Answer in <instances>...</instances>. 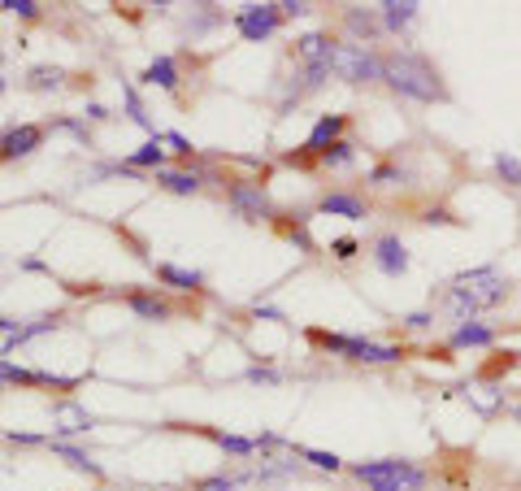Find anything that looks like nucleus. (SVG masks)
Returning a JSON list of instances; mask_svg holds the SVG:
<instances>
[{"label":"nucleus","instance_id":"9","mask_svg":"<svg viewBox=\"0 0 521 491\" xmlns=\"http://www.w3.org/2000/svg\"><path fill=\"white\" fill-rule=\"evenodd\" d=\"M374 266L387 278H400V274L409 270V248H404V239L400 235H382L374 244Z\"/></svg>","mask_w":521,"mask_h":491},{"label":"nucleus","instance_id":"7","mask_svg":"<svg viewBox=\"0 0 521 491\" xmlns=\"http://www.w3.org/2000/svg\"><path fill=\"white\" fill-rule=\"evenodd\" d=\"M278 22H283L278 5H244L234 14V31L248 39V44H261V39H270L278 31Z\"/></svg>","mask_w":521,"mask_h":491},{"label":"nucleus","instance_id":"40","mask_svg":"<svg viewBox=\"0 0 521 491\" xmlns=\"http://www.w3.org/2000/svg\"><path fill=\"white\" fill-rule=\"evenodd\" d=\"M513 418H517V422H521V404H517V409H513Z\"/></svg>","mask_w":521,"mask_h":491},{"label":"nucleus","instance_id":"4","mask_svg":"<svg viewBox=\"0 0 521 491\" xmlns=\"http://www.w3.org/2000/svg\"><path fill=\"white\" fill-rule=\"evenodd\" d=\"M365 487H374V483H400V487L409 491H422L426 487V470L413 465V461H400V456H387V461H365V465H352Z\"/></svg>","mask_w":521,"mask_h":491},{"label":"nucleus","instance_id":"19","mask_svg":"<svg viewBox=\"0 0 521 491\" xmlns=\"http://www.w3.org/2000/svg\"><path fill=\"white\" fill-rule=\"evenodd\" d=\"M48 448H53V453L61 456V461H66V465H74V470L91 474V478H100V465H96V461H91L88 453H78V448H74V444H66V439H48Z\"/></svg>","mask_w":521,"mask_h":491},{"label":"nucleus","instance_id":"3","mask_svg":"<svg viewBox=\"0 0 521 491\" xmlns=\"http://www.w3.org/2000/svg\"><path fill=\"white\" fill-rule=\"evenodd\" d=\"M452 287H465L474 300H478V309H495L504 305L508 296H513V278L500 274L495 266H478V270H465L452 278Z\"/></svg>","mask_w":521,"mask_h":491},{"label":"nucleus","instance_id":"10","mask_svg":"<svg viewBox=\"0 0 521 491\" xmlns=\"http://www.w3.org/2000/svg\"><path fill=\"white\" fill-rule=\"evenodd\" d=\"M343 131H348V118H343V113H326V118H318V122H313L305 148L313 152V157H318V162H322V152H326L330 144H339Z\"/></svg>","mask_w":521,"mask_h":491},{"label":"nucleus","instance_id":"33","mask_svg":"<svg viewBox=\"0 0 521 491\" xmlns=\"http://www.w3.org/2000/svg\"><path fill=\"white\" fill-rule=\"evenodd\" d=\"M431 322H434L431 313H409V318H404V327H409V330H426Z\"/></svg>","mask_w":521,"mask_h":491},{"label":"nucleus","instance_id":"25","mask_svg":"<svg viewBox=\"0 0 521 491\" xmlns=\"http://www.w3.org/2000/svg\"><path fill=\"white\" fill-rule=\"evenodd\" d=\"M357 162V148L348 144V140H339V144H330L322 152V165H330V170H343V165Z\"/></svg>","mask_w":521,"mask_h":491},{"label":"nucleus","instance_id":"6","mask_svg":"<svg viewBox=\"0 0 521 491\" xmlns=\"http://www.w3.org/2000/svg\"><path fill=\"white\" fill-rule=\"evenodd\" d=\"M226 201H231V209L239 214V218H248V222L274 218V204H270V196H266V187H261V183L231 179V187H226Z\"/></svg>","mask_w":521,"mask_h":491},{"label":"nucleus","instance_id":"17","mask_svg":"<svg viewBox=\"0 0 521 491\" xmlns=\"http://www.w3.org/2000/svg\"><path fill=\"white\" fill-rule=\"evenodd\" d=\"M57 418H61L57 435H83V431L91 426L88 409H78V404H70V401H57Z\"/></svg>","mask_w":521,"mask_h":491},{"label":"nucleus","instance_id":"13","mask_svg":"<svg viewBox=\"0 0 521 491\" xmlns=\"http://www.w3.org/2000/svg\"><path fill=\"white\" fill-rule=\"evenodd\" d=\"M296 53H300V61H305V66H326V61H330V53H335V39L322 36V31H308V36L296 44Z\"/></svg>","mask_w":521,"mask_h":491},{"label":"nucleus","instance_id":"31","mask_svg":"<svg viewBox=\"0 0 521 491\" xmlns=\"http://www.w3.org/2000/svg\"><path fill=\"white\" fill-rule=\"evenodd\" d=\"M308 9H313L308 0H283V5H278V14H283V18H305Z\"/></svg>","mask_w":521,"mask_h":491},{"label":"nucleus","instance_id":"30","mask_svg":"<svg viewBox=\"0 0 521 491\" xmlns=\"http://www.w3.org/2000/svg\"><path fill=\"white\" fill-rule=\"evenodd\" d=\"M0 9H9V14H18V18H39V5H36V0H5Z\"/></svg>","mask_w":521,"mask_h":491},{"label":"nucleus","instance_id":"12","mask_svg":"<svg viewBox=\"0 0 521 491\" xmlns=\"http://www.w3.org/2000/svg\"><path fill=\"white\" fill-rule=\"evenodd\" d=\"M417 0H387V5H378V18H382V31H391V36H400V31H409L417 18Z\"/></svg>","mask_w":521,"mask_h":491},{"label":"nucleus","instance_id":"27","mask_svg":"<svg viewBox=\"0 0 521 491\" xmlns=\"http://www.w3.org/2000/svg\"><path fill=\"white\" fill-rule=\"evenodd\" d=\"M122 96H126V113H130V122H135V127H148V113H144V100H140V91L130 88V83H122Z\"/></svg>","mask_w":521,"mask_h":491},{"label":"nucleus","instance_id":"23","mask_svg":"<svg viewBox=\"0 0 521 491\" xmlns=\"http://www.w3.org/2000/svg\"><path fill=\"white\" fill-rule=\"evenodd\" d=\"M196 431H204V426H196ZM204 435L214 439L222 453H234V456H252V453H256V444L244 439V435H226V431H204Z\"/></svg>","mask_w":521,"mask_h":491},{"label":"nucleus","instance_id":"21","mask_svg":"<svg viewBox=\"0 0 521 491\" xmlns=\"http://www.w3.org/2000/svg\"><path fill=\"white\" fill-rule=\"evenodd\" d=\"M343 22H348V31L360 36V39H378V36H382V18H374L370 9H357V5L343 14Z\"/></svg>","mask_w":521,"mask_h":491},{"label":"nucleus","instance_id":"2","mask_svg":"<svg viewBox=\"0 0 521 491\" xmlns=\"http://www.w3.org/2000/svg\"><path fill=\"white\" fill-rule=\"evenodd\" d=\"M308 340L326 352H339L348 361H360V365H382V361H400L404 348L396 344H374V340H357V335H326V330H308Z\"/></svg>","mask_w":521,"mask_h":491},{"label":"nucleus","instance_id":"18","mask_svg":"<svg viewBox=\"0 0 521 491\" xmlns=\"http://www.w3.org/2000/svg\"><path fill=\"white\" fill-rule=\"evenodd\" d=\"M126 305H130V313H140L144 322H165V318H170V305L157 300V296H144V291H130Z\"/></svg>","mask_w":521,"mask_h":491},{"label":"nucleus","instance_id":"16","mask_svg":"<svg viewBox=\"0 0 521 491\" xmlns=\"http://www.w3.org/2000/svg\"><path fill=\"white\" fill-rule=\"evenodd\" d=\"M144 83L174 91V88H179V61H174V57H152V61H148V70H144Z\"/></svg>","mask_w":521,"mask_h":491},{"label":"nucleus","instance_id":"15","mask_svg":"<svg viewBox=\"0 0 521 491\" xmlns=\"http://www.w3.org/2000/svg\"><path fill=\"white\" fill-rule=\"evenodd\" d=\"M162 144H165L162 135H152L148 144H140L130 157H126V165H130V170H157V174H162V165H165V148Z\"/></svg>","mask_w":521,"mask_h":491},{"label":"nucleus","instance_id":"37","mask_svg":"<svg viewBox=\"0 0 521 491\" xmlns=\"http://www.w3.org/2000/svg\"><path fill=\"white\" fill-rule=\"evenodd\" d=\"M9 444H44V435H26V431H9Z\"/></svg>","mask_w":521,"mask_h":491},{"label":"nucleus","instance_id":"5","mask_svg":"<svg viewBox=\"0 0 521 491\" xmlns=\"http://www.w3.org/2000/svg\"><path fill=\"white\" fill-rule=\"evenodd\" d=\"M330 74H339L348 83H374V78H382V57L370 53L365 44H335Z\"/></svg>","mask_w":521,"mask_h":491},{"label":"nucleus","instance_id":"41","mask_svg":"<svg viewBox=\"0 0 521 491\" xmlns=\"http://www.w3.org/2000/svg\"><path fill=\"white\" fill-rule=\"evenodd\" d=\"M0 91H5V78H0Z\"/></svg>","mask_w":521,"mask_h":491},{"label":"nucleus","instance_id":"29","mask_svg":"<svg viewBox=\"0 0 521 491\" xmlns=\"http://www.w3.org/2000/svg\"><path fill=\"white\" fill-rule=\"evenodd\" d=\"M330 253H335V261H352L360 253V244L352 235H339V239H330Z\"/></svg>","mask_w":521,"mask_h":491},{"label":"nucleus","instance_id":"39","mask_svg":"<svg viewBox=\"0 0 521 491\" xmlns=\"http://www.w3.org/2000/svg\"><path fill=\"white\" fill-rule=\"evenodd\" d=\"M370 491H409V487H400V483H374Z\"/></svg>","mask_w":521,"mask_h":491},{"label":"nucleus","instance_id":"32","mask_svg":"<svg viewBox=\"0 0 521 491\" xmlns=\"http://www.w3.org/2000/svg\"><path fill=\"white\" fill-rule=\"evenodd\" d=\"M162 140H165V144H170V148H174V152H179V157H192V144H187V140H182L179 131H165Z\"/></svg>","mask_w":521,"mask_h":491},{"label":"nucleus","instance_id":"35","mask_svg":"<svg viewBox=\"0 0 521 491\" xmlns=\"http://www.w3.org/2000/svg\"><path fill=\"white\" fill-rule=\"evenodd\" d=\"M248 379H252V382H278V374H274V370H261V365H252Z\"/></svg>","mask_w":521,"mask_h":491},{"label":"nucleus","instance_id":"26","mask_svg":"<svg viewBox=\"0 0 521 491\" xmlns=\"http://www.w3.org/2000/svg\"><path fill=\"white\" fill-rule=\"evenodd\" d=\"M300 456H305L308 465H318V470H330V474L343 470L339 456H335V453H322V448H300Z\"/></svg>","mask_w":521,"mask_h":491},{"label":"nucleus","instance_id":"11","mask_svg":"<svg viewBox=\"0 0 521 491\" xmlns=\"http://www.w3.org/2000/svg\"><path fill=\"white\" fill-rule=\"evenodd\" d=\"M318 209H322V214H330V218H348V222H365V218H370L365 201H360V196H352V192H326L322 201H318Z\"/></svg>","mask_w":521,"mask_h":491},{"label":"nucleus","instance_id":"1","mask_svg":"<svg viewBox=\"0 0 521 491\" xmlns=\"http://www.w3.org/2000/svg\"><path fill=\"white\" fill-rule=\"evenodd\" d=\"M382 78L387 88L409 96V100H422V105H434V100H448V88L422 53H387L382 57Z\"/></svg>","mask_w":521,"mask_h":491},{"label":"nucleus","instance_id":"22","mask_svg":"<svg viewBox=\"0 0 521 491\" xmlns=\"http://www.w3.org/2000/svg\"><path fill=\"white\" fill-rule=\"evenodd\" d=\"M157 183H162L165 192H174V196H196L200 192V179L196 174H187V170H162Z\"/></svg>","mask_w":521,"mask_h":491},{"label":"nucleus","instance_id":"14","mask_svg":"<svg viewBox=\"0 0 521 491\" xmlns=\"http://www.w3.org/2000/svg\"><path fill=\"white\" fill-rule=\"evenodd\" d=\"M495 344V327L486 322H461L452 330V348H491Z\"/></svg>","mask_w":521,"mask_h":491},{"label":"nucleus","instance_id":"38","mask_svg":"<svg viewBox=\"0 0 521 491\" xmlns=\"http://www.w3.org/2000/svg\"><path fill=\"white\" fill-rule=\"evenodd\" d=\"M88 118H96V122H100V118H109V110H105V105H88Z\"/></svg>","mask_w":521,"mask_h":491},{"label":"nucleus","instance_id":"20","mask_svg":"<svg viewBox=\"0 0 521 491\" xmlns=\"http://www.w3.org/2000/svg\"><path fill=\"white\" fill-rule=\"evenodd\" d=\"M157 278L170 283V287H179V291H196L200 283H204V274H200V270H182V266H170V261L157 266Z\"/></svg>","mask_w":521,"mask_h":491},{"label":"nucleus","instance_id":"8","mask_svg":"<svg viewBox=\"0 0 521 491\" xmlns=\"http://www.w3.org/2000/svg\"><path fill=\"white\" fill-rule=\"evenodd\" d=\"M44 144V127H9L0 135V162H14V157H31Z\"/></svg>","mask_w":521,"mask_h":491},{"label":"nucleus","instance_id":"24","mask_svg":"<svg viewBox=\"0 0 521 491\" xmlns=\"http://www.w3.org/2000/svg\"><path fill=\"white\" fill-rule=\"evenodd\" d=\"M491 165H495V174H500L508 187H517L521 192V157H513V152H495Z\"/></svg>","mask_w":521,"mask_h":491},{"label":"nucleus","instance_id":"28","mask_svg":"<svg viewBox=\"0 0 521 491\" xmlns=\"http://www.w3.org/2000/svg\"><path fill=\"white\" fill-rule=\"evenodd\" d=\"M31 88H61V70H57V66H36V70H31Z\"/></svg>","mask_w":521,"mask_h":491},{"label":"nucleus","instance_id":"36","mask_svg":"<svg viewBox=\"0 0 521 491\" xmlns=\"http://www.w3.org/2000/svg\"><path fill=\"white\" fill-rule=\"evenodd\" d=\"M234 483L231 478H204V483H200V491H231Z\"/></svg>","mask_w":521,"mask_h":491},{"label":"nucleus","instance_id":"34","mask_svg":"<svg viewBox=\"0 0 521 491\" xmlns=\"http://www.w3.org/2000/svg\"><path fill=\"white\" fill-rule=\"evenodd\" d=\"M370 179H374V183H396V179H400V170H396V165H378Z\"/></svg>","mask_w":521,"mask_h":491}]
</instances>
